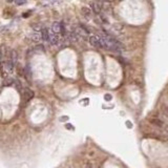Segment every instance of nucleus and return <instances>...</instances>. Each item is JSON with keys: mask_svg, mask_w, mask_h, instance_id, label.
I'll list each match as a JSON object with an SVG mask.
<instances>
[{"mask_svg": "<svg viewBox=\"0 0 168 168\" xmlns=\"http://www.w3.org/2000/svg\"><path fill=\"white\" fill-rule=\"evenodd\" d=\"M81 13L86 19H92V12L89 8H86V6L82 8H81Z\"/></svg>", "mask_w": 168, "mask_h": 168, "instance_id": "nucleus-5", "label": "nucleus"}, {"mask_svg": "<svg viewBox=\"0 0 168 168\" xmlns=\"http://www.w3.org/2000/svg\"><path fill=\"white\" fill-rule=\"evenodd\" d=\"M105 99H106V100H110V99H111V96H109V94H106V96H105Z\"/></svg>", "mask_w": 168, "mask_h": 168, "instance_id": "nucleus-9", "label": "nucleus"}, {"mask_svg": "<svg viewBox=\"0 0 168 168\" xmlns=\"http://www.w3.org/2000/svg\"><path fill=\"white\" fill-rule=\"evenodd\" d=\"M50 31L54 33V34L60 36V32H61V22H54L52 25V29Z\"/></svg>", "mask_w": 168, "mask_h": 168, "instance_id": "nucleus-6", "label": "nucleus"}, {"mask_svg": "<svg viewBox=\"0 0 168 168\" xmlns=\"http://www.w3.org/2000/svg\"><path fill=\"white\" fill-rule=\"evenodd\" d=\"M89 5H90V10H92V13L97 14V15H101V13H102V3L101 2H90L89 3Z\"/></svg>", "mask_w": 168, "mask_h": 168, "instance_id": "nucleus-3", "label": "nucleus"}, {"mask_svg": "<svg viewBox=\"0 0 168 168\" xmlns=\"http://www.w3.org/2000/svg\"><path fill=\"white\" fill-rule=\"evenodd\" d=\"M152 123H157L159 126H162V125H163V122H162V121H155V120H152Z\"/></svg>", "mask_w": 168, "mask_h": 168, "instance_id": "nucleus-8", "label": "nucleus"}, {"mask_svg": "<svg viewBox=\"0 0 168 168\" xmlns=\"http://www.w3.org/2000/svg\"><path fill=\"white\" fill-rule=\"evenodd\" d=\"M165 113L168 116V107H166V108H165Z\"/></svg>", "mask_w": 168, "mask_h": 168, "instance_id": "nucleus-10", "label": "nucleus"}, {"mask_svg": "<svg viewBox=\"0 0 168 168\" xmlns=\"http://www.w3.org/2000/svg\"><path fill=\"white\" fill-rule=\"evenodd\" d=\"M1 58H2V55H1V52H0V60H1Z\"/></svg>", "mask_w": 168, "mask_h": 168, "instance_id": "nucleus-11", "label": "nucleus"}, {"mask_svg": "<svg viewBox=\"0 0 168 168\" xmlns=\"http://www.w3.org/2000/svg\"><path fill=\"white\" fill-rule=\"evenodd\" d=\"M22 94H23V98L25 101H29V100H31L32 98L34 97V92H32V90H29V89H25V90L22 92Z\"/></svg>", "mask_w": 168, "mask_h": 168, "instance_id": "nucleus-7", "label": "nucleus"}, {"mask_svg": "<svg viewBox=\"0 0 168 168\" xmlns=\"http://www.w3.org/2000/svg\"><path fill=\"white\" fill-rule=\"evenodd\" d=\"M98 36L100 37V40H101L102 48L109 50V52H121L122 46H121L120 43H119L113 36L108 35L107 33H105V32H102V33L99 34Z\"/></svg>", "mask_w": 168, "mask_h": 168, "instance_id": "nucleus-1", "label": "nucleus"}, {"mask_svg": "<svg viewBox=\"0 0 168 168\" xmlns=\"http://www.w3.org/2000/svg\"><path fill=\"white\" fill-rule=\"evenodd\" d=\"M88 42L92 46L98 47V48H102V44H101V40L98 35H92L88 37Z\"/></svg>", "mask_w": 168, "mask_h": 168, "instance_id": "nucleus-2", "label": "nucleus"}, {"mask_svg": "<svg viewBox=\"0 0 168 168\" xmlns=\"http://www.w3.org/2000/svg\"><path fill=\"white\" fill-rule=\"evenodd\" d=\"M31 38H32V40H34L35 42H37V43H40V44H41L42 42H43L41 32H34L33 34H31Z\"/></svg>", "mask_w": 168, "mask_h": 168, "instance_id": "nucleus-4", "label": "nucleus"}]
</instances>
